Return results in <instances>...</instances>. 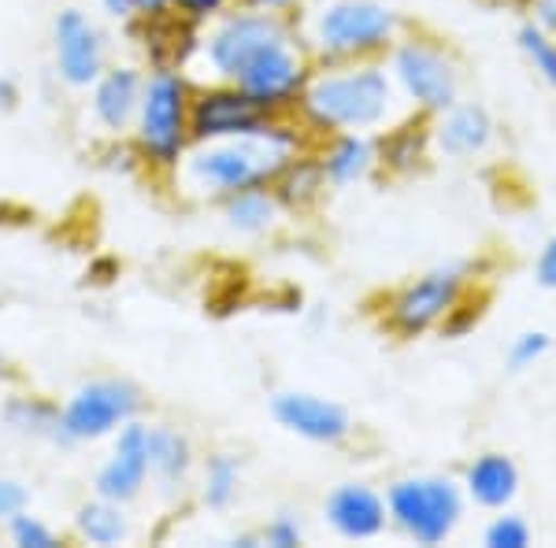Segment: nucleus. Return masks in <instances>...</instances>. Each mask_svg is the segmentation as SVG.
I'll return each mask as SVG.
<instances>
[{
    "instance_id": "nucleus-28",
    "label": "nucleus",
    "mask_w": 556,
    "mask_h": 548,
    "mask_svg": "<svg viewBox=\"0 0 556 548\" xmlns=\"http://www.w3.org/2000/svg\"><path fill=\"white\" fill-rule=\"evenodd\" d=\"M482 545L486 548H531L534 545V526L523 515H516L513 508L493 511V519L482 530Z\"/></svg>"
},
{
    "instance_id": "nucleus-29",
    "label": "nucleus",
    "mask_w": 556,
    "mask_h": 548,
    "mask_svg": "<svg viewBox=\"0 0 556 548\" xmlns=\"http://www.w3.org/2000/svg\"><path fill=\"white\" fill-rule=\"evenodd\" d=\"M553 353V334L549 330H523L508 341V353H505V364L508 371H531V367L542 364L545 356Z\"/></svg>"
},
{
    "instance_id": "nucleus-14",
    "label": "nucleus",
    "mask_w": 556,
    "mask_h": 548,
    "mask_svg": "<svg viewBox=\"0 0 556 548\" xmlns=\"http://www.w3.org/2000/svg\"><path fill=\"white\" fill-rule=\"evenodd\" d=\"M497 133L501 127L493 112L482 101H471V97H460L430 119L434 156L453 160V164H475V160L490 156L493 145H497Z\"/></svg>"
},
{
    "instance_id": "nucleus-27",
    "label": "nucleus",
    "mask_w": 556,
    "mask_h": 548,
    "mask_svg": "<svg viewBox=\"0 0 556 548\" xmlns=\"http://www.w3.org/2000/svg\"><path fill=\"white\" fill-rule=\"evenodd\" d=\"M516 44H519V52H523L527 64H531L534 75L542 78L549 89H556V38H553V34L545 30L542 23H534L531 15H527V20L519 23V30H516Z\"/></svg>"
},
{
    "instance_id": "nucleus-7",
    "label": "nucleus",
    "mask_w": 556,
    "mask_h": 548,
    "mask_svg": "<svg viewBox=\"0 0 556 548\" xmlns=\"http://www.w3.org/2000/svg\"><path fill=\"white\" fill-rule=\"evenodd\" d=\"M386 511L401 537L438 548L456 537L468 515V497L453 474H401L386 485Z\"/></svg>"
},
{
    "instance_id": "nucleus-31",
    "label": "nucleus",
    "mask_w": 556,
    "mask_h": 548,
    "mask_svg": "<svg viewBox=\"0 0 556 548\" xmlns=\"http://www.w3.org/2000/svg\"><path fill=\"white\" fill-rule=\"evenodd\" d=\"M304 537H308L304 534V523L293 511H278V515L267 519L264 530H260V541L267 548H301Z\"/></svg>"
},
{
    "instance_id": "nucleus-33",
    "label": "nucleus",
    "mask_w": 556,
    "mask_h": 548,
    "mask_svg": "<svg viewBox=\"0 0 556 548\" xmlns=\"http://www.w3.org/2000/svg\"><path fill=\"white\" fill-rule=\"evenodd\" d=\"M30 508V489L20 482V479H8V474H0V526L8 523V519H15L20 511Z\"/></svg>"
},
{
    "instance_id": "nucleus-12",
    "label": "nucleus",
    "mask_w": 556,
    "mask_h": 548,
    "mask_svg": "<svg viewBox=\"0 0 556 548\" xmlns=\"http://www.w3.org/2000/svg\"><path fill=\"white\" fill-rule=\"evenodd\" d=\"M267 408H271V419L286 434L301 437V442H308V445L338 448V445L353 442V434H356V419L345 404L319 397V393H308V390H278Z\"/></svg>"
},
{
    "instance_id": "nucleus-10",
    "label": "nucleus",
    "mask_w": 556,
    "mask_h": 548,
    "mask_svg": "<svg viewBox=\"0 0 556 548\" xmlns=\"http://www.w3.org/2000/svg\"><path fill=\"white\" fill-rule=\"evenodd\" d=\"M275 115L264 112L253 97L238 82H208L197 86L190 97V138L193 145H208V141H235L249 133L264 130Z\"/></svg>"
},
{
    "instance_id": "nucleus-3",
    "label": "nucleus",
    "mask_w": 556,
    "mask_h": 548,
    "mask_svg": "<svg viewBox=\"0 0 556 548\" xmlns=\"http://www.w3.org/2000/svg\"><path fill=\"white\" fill-rule=\"evenodd\" d=\"M301 41L312 64L386 60L408 23L382 0H319L298 15Z\"/></svg>"
},
{
    "instance_id": "nucleus-34",
    "label": "nucleus",
    "mask_w": 556,
    "mask_h": 548,
    "mask_svg": "<svg viewBox=\"0 0 556 548\" xmlns=\"http://www.w3.org/2000/svg\"><path fill=\"white\" fill-rule=\"evenodd\" d=\"M534 285L545 293H556V233L534 256Z\"/></svg>"
},
{
    "instance_id": "nucleus-22",
    "label": "nucleus",
    "mask_w": 556,
    "mask_h": 548,
    "mask_svg": "<svg viewBox=\"0 0 556 548\" xmlns=\"http://www.w3.org/2000/svg\"><path fill=\"white\" fill-rule=\"evenodd\" d=\"M0 422H4V430H12L15 437H26V442L71 448L60 404H52L49 397H38V393H15V397H8L0 404Z\"/></svg>"
},
{
    "instance_id": "nucleus-25",
    "label": "nucleus",
    "mask_w": 556,
    "mask_h": 548,
    "mask_svg": "<svg viewBox=\"0 0 556 548\" xmlns=\"http://www.w3.org/2000/svg\"><path fill=\"white\" fill-rule=\"evenodd\" d=\"M75 534L89 545H123L130 537V519H127V505H115V500L93 497L86 505L75 508Z\"/></svg>"
},
{
    "instance_id": "nucleus-40",
    "label": "nucleus",
    "mask_w": 556,
    "mask_h": 548,
    "mask_svg": "<svg viewBox=\"0 0 556 548\" xmlns=\"http://www.w3.org/2000/svg\"><path fill=\"white\" fill-rule=\"evenodd\" d=\"M230 545H235V548H260L264 541H260V530H256V534H238V537H230Z\"/></svg>"
},
{
    "instance_id": "nucleus-5",
    "label": "nucleus",
    "mask_w": 556,
    "mask_h": 548,
    "mask_svg": "<svg viewBox=\"0 0 556 548\" xmlns=\"http://www.w3.org/2000/svg\"><path fill=\"white\" fill-rule=\"evenodd\" d=\"M475 285H479L475 267L464 264V259L430 267V271L408 278V282H401L397 290L382 296V330L401 341H416L434 334V330H445L456 311L475 301Z\"/></svg>"
},
{
    "instance_id": "nucleus-1",
    "label": "nucleus",
    "mask_w": 556,
    "mask_h": 548,
    "mask_svg": "<svg viewBox=\"0 0 556 548\" xmlns=\"http://www.w3.org/2000/svg\"><path fill=\"white\" fill-rule=\"evenodd\" d=\"M316 141L298 123V115H275L264 130L235 141H208V145H190L186 160L175 170V186L193 201L219 204L223 196L253 190V186H271L275 175L290 164L293 156L308 152Z\"/></svg>"
},
{
    "instance_id": "nucleus-15",
    "label": "nucleus",
    "mask_w": 556,
    "mask_h": 548,
    "mask_svg": "<svg viewBox=\"0 0 556 548\" xmlns=\"http://www.w3.org/2000/svg\"><path fill=\"white\" fill-rule=\"evenodd\" d=\"M149 482V422L130 419L115 430L112 456L101 463L93 479V493L115 505H134Z\"/></svg>"
},
{
    "instance_id": "nucleus-6",
    "label": "nucleus",
    "mask_w": 556,
    "mask_h": 548,
    "mask_svg": "<svg viewBox=\"0 0 556 548\" xmlns=\"http://www.w3.org/2000/svg\"><path fill=\"white\" fill-rule=\"evenodd\" d=\"M386 71H390L393 86H397L401 104L412 115L434 119L438 112H445L464 97V64L453 52V44H445L434 34L408 30L393 41V49L386 52Z\"/></svg>"
},
{
    "instance_id": "nucleus-9",
    "label": "nucleus",
    "mask_w": 556,
    "mask_h": 548,
    "mask_svg": "<svg viewBox=\"0 0 556 548\" xmlns=\"http://www.w3.org/2000/svg\"><path fill=\"white\" fill-rule=\"evenodd\" d=\"M146 397L127 379H89L78 385L60 408L64 416V434L71 448L86 442H101V437H115V430L127 426L130 419L141 416Z\"/></svg>"
},
{
    "instance_id": "nucleus-39",
    "label": "nucleus",
    "mask_w": 556,
    "mask_h": 548,
    "mask_svg": "<svg viewBox=\"0 0 556 548\" xmlns=\"http://www.w3.org/2000/svg\"><path fill=\"white\" fill-rule=\"evenodd\" d=\"M12 104H15V82L12 78H0V112H8Z\"/></svg>"
},
{
    "instance_id": "nucleus-38",
    "label": "nucleus",
    "mask_w": 556,
    "mask_h": 548,
    "mask_svg": "<svg viewBox=\"0 0 556 548\" xmlns=\"http://www.w3.org/2000/svg\"><path fill=\"white\" fill-rule=\"evenodd\" d=\"M101 12L108 15V20L130 23L134 20V0H101Z\"/></svg>"
},
{
    "instance_id": "nucleus-8",
    "label": "nucleus",
    "mask_w": 556,
    "mask_h": 548,
    "mask_svg": "<svg viewBox=\"0 0 556 548\" xmlns=\"http://www.w3.org/2000/svg\"><path fill=\"white\" fill-rule=\"evenodd\" d=\"M293 38H301L298 20L235 4L201 30L197 64L208 71V78H215V82H238L249 64H256L264 52Z\"/></svg>"
},
{
    "instance_id": "nucleus-18",
    "label": "nucleus",
    "mask_w": 556,
    "mask_h": 548,
    "mask_svg": "<svg viewBox=\"0 0 556 548\" xmlns=\"http://www.w3.org/2000/svg\"><path fill=\"white\" fill-rule=\"evenodd\" d=\"M460 489L468 497V508H479V511H505L513 508L523 493V471L519 463L513 460L508 453H479L464 463L460 471Z\"/></svg>"
},
{
    "instance_id": "nucleus-37",
    "label": "nucleus",
    "mask_w": 556,
    "mask_h": 548,
    "mask_svg": "<svg viewBox=\"0 0 556 548\" xmlns=\"http://www.w3.org/2000/svg\"><path fill=\"white\" fill-rule=\"evenodd\" d=\"M523 8L534 23H542L545 30L556 38V0H523Z\"/></svg>"
},
{
    "instance_id": "nucleus-26",
    "label": "nucleus",
    "mask_w": 556,
    "mask_h": 548,
    "mask_svg": "<svg viewBox=\"0 0 556 548\" xmlns=\"http://www.w3.org/2000/svg\"><path fill=\"white\" fill-rule=\"evenodd\" d=\"M241 482H245V467L235 453H212L201 463V479H197V497L204 508L227 511L241 497Z\"/></svg>"
},
{
    "instance_id": "nucleus-19",
    "label": "nucleus",
    "mask_w": 556,
    "mask_h": 548,
    "mask_svg": "<svg viewBox=\"0 0 556 548\" xmlns=\"http://www.w3.org/2000/svg\"><path fill=\"white\" fill-rule=\"evenodd\" d=\"M141 86H146V75L134 64H115L104 67L101 78L89 86V112H93V123L104 133H130L134 115H138L141 104Z\"/></svg>"
},
{
    "instance_id": "nucleus-2",
    "label": "nucleus",
    "mask_w": 556,
    "mask_h": 548,
    "mask_svg": "<svg viewBox=\"0 0 556 548\" xmlns=\"http://www.w3.org/2000/svg\"><path fill=\"white\" fill-rule=\"evenodd\" d=\"M408 107L401 104L397 86L382 60H356V64H316L298 101V123L312 141L330 133L361 130L379 133L397 123Z\"/></svg>"
},
{
    "instance_id": "nucleus-35",
    "label": "nucleus",
    "mask_w": 556,
    "mask_h": 548,
    "mask_svg": "<svg viewBox=\"0 0 556 548\" xmlns=\"http://www.w3.org/2000/svg\"><path fill=\"white\" fill-rule=\"evenodd\" d=\"M308 0H238V8H253V12H271V15H290L298 20Z\"/></svg>"
},
{
    "instance_id": "nucleus-41",
    "label": "nucleus",
    "mask_w": 556,
    "mask_h": 548,
    "mask_svg": "<svg viewBox=\"0 0 556 548\" xmlns=\"http://www.w3.org/2000/svg\"><path fill=\"white\" fill-rule=\"evenodd\" d=\"M0 382H8V359L0 356Z\"/></svg>"
},
{
    "instance_id": "nucleus-17",
    "label": "nucleus",
    "mask_w": 556,
    "mask_h": 548,
    "mask_svg": "<svg viewBox=\"0 0 556 548\" xmlns=\"http://www.w3.org/2000/svg\"><path fill=\"white\" fill-rule=\"evenodd\" d=\"M312 152H316L327 190H353V186L379 175V141H375V133H330V138H319Z\"/></svg>"
},
{
    "instance_id": "nucleus-4",
    "label": "nucleus",
    "mask_w": 556,
    "mask_h": 548,
    "mask_svg": "<svg viewBox=\"0 0 556 548\" xmlns=\"http://www.w3.org/2000/svg\"><path fill=\"white\" fill-rule=\"evenodd\" d=\"M190 97L193 78L182 67H149L130 133L138 156L160 175H175L193 145Z\"/></svg>"
},
{
    "instance_id": "nucleus-20",
    "label": "nucleus",
    "mask_w": 556,
    "mask_h": 548,
    "mask_svg": "<svg viewBox=\"0 0 556 548\" xmlns=\"http://www.w3.org/2000/svg\"><path fill=\"white\" fill-rule=\"evenodd\" d=\"M379 141V170L390 178H412L416 170L427 167V160L434 156L430 145V119L424 115L405 112L397 123H390L386 130L375 133Z\"/></svg>"
},
{
    "instance_id": "nucleus-32",
    "label": "nucleus",
    "mask_w": 556,
    "mask_h": 548,
    "mask_svg": "<svg viewBox=\"0 0 556 548\" xmlns=\"http://www.w3.org/2000/svg\"><path fill=\"white\" fill-rule=\"evenodd\" d=\"M238 0H172L175 15L193 26H208L212 20H219L223 12H230Z\"/></svg>"
},
{
    "instance_id": "nucleus-23",
    "label": "nucleus",
    "mask_w": 556,
    "mask_h": 548,
    "mask_svg": "<svg viewBox=\"0 0 556 548\" xmlns=\"http://www.w3.org/2000/svg\"><path fill=\"white\" fill-rule=\"evenodd\" d=\"M215 208L223 212V222L241 238H267L282 227L290 215L278 204V196L271 193V186H253V190H241L223 196Z\"/></svg>"
},
{
    "instance_id": "nucleus-13",
    "label": "nucleus",
    "mask_w": 556,
    "mask_h": 548,
    "mask_svg": "<svg viewBox=\"0 0 556 548\" xmlns=\"http://www.w3.org/2000/svg\"><path fill=\"white\" fill-rule=\"evenodd\" d=\"M52 60L60 82L71 89H89L108 67L104 34L83 8H64L52 20Z\"/></svg>"
},
{
    "instance_id": "nucleus-16",
    "label": "nucleus",
    "mask_w": 556,
    "mask_h": 548,
    "mask_svg": "<svg viewBox=\"0 0 556 548\" xmlns=\"http://www.w3.org/2000/svg\"><path fill=\"white\" fill-rule=\"evenodd\" d=\"M323 519L342 541H375L390 530L386 493L367 482H338L323 500Z\"/></svg>"
},
{
    "instance_id": "nucleus-24",
    "label": "nucleus",
    "mask_w": 556,
    "mask_h": 548,
    "mask_svg": "<svg viewBox=\"0 0 556 548\" xmlns=\"http://www.w3.org/2000/svg\"><path fill=\"white\" fill-rule=\"evenodd\" d=\"M271 193L278 196V204L286 208V215H308L319 208V201L327 196V182H323V170L316 164V152H301L290 164L275 175Z\"/></svg>"
},
{
    "instance_id": "nucleus-11",
    "label": "nucleus",
    "mask_w": 556,
    "mask_h": 548,
    "mask_svg": "<svg viewBox=\"0 0 556 548\" xmlns=\"http://www.w3.org/2000/svg\"><path fill=\"white\" fill-rule=\"evenodd\" d=\"M312 56L304 49L301 38L275 44L271 52L256 60V64L245 67V75L238 78V86L245 89L253 101L271 115H293L298 112V101L312 78Z\"/></svg>"
},
{
    "instance_id": "nucleus-30",
    "label": "nucleus",
    "mask_w": 556,
    "mask_h": 548,
    "mask_svg": "<svg viewBox=\"0 0 556 548\" xmlns=\"http://www.w3.org/2000/svg\"><path fill=\"white\" fill-rule=\"evenodd\" d=\"M4 530H8V541L20 545V548H60L64 545L56 530L49 523H41L38 515H30V508L20 511L15 519H8Z\"/></svg>"
},
{
    "instance_id": "nucleus-36",
    "label": "nucleus",
    "mask_w": 556,
    "mask_h": 548,
    "mask_svg": "<svg viewBox=\"0 0 556 548\" xmlns=\"http://www.w3.org/2000/svg\"><path fill=\"white\" fill-rule=\"evenodd\" d=\"M167 15H175L172 0H134V20L149 23V20H167Z\"/></svg>"
},
{
    "instance_id": "nucleus-21",
    "label": "nucleus",
    "mask_w": 556,
    "mask_h": 548,
    "mask_svg": "<svg viewBox=\"0 0 556 548\" xmlns=\"http://www.w3.org/2000/svg\"><path fill=\"white\" fill-rule=\"evenodd\" d=\"M197 471V448L182 426L152 422L149 426V482L160 493H182Z\"/></svg>"
}]
</instances>
